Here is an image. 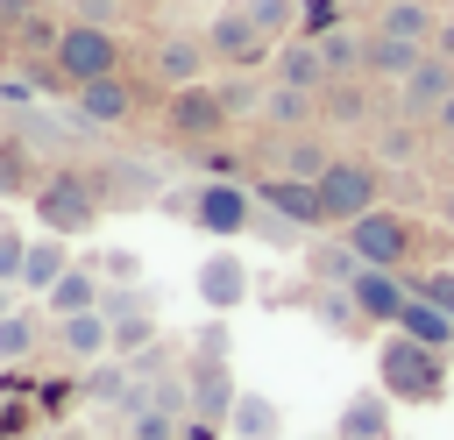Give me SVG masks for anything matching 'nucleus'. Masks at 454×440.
Wrapping results in <instances>:
<instances>
[{
  "mask_svg": "<svg viewBox=\"0 0 454 440\" xmlns=\"http://www.w3.org/2000/svg\"><path fill=\"white\" fill-rule=\"evenodd\" d=\"M419 57H426V43H397V35H383V28L362 35V78H390V85H404V78L419 71Z\"/></svg>",
  "mask_w": 454,
  "mask_h": 440,
  "instance_id": "obj_18",
  "label": "nucleus"
},
{
  "mask_svg": "<svg viewBox=\"0 0 454 440\" xmlns=\"http://www.w3.org/2000/svg\"><path fill=\"white\" fill-rule=\"evenodd\" d=\"M227 433H234V440H284V412H277L262 390H241L234 412H227Z\"/></svg>",
  "mask_w": 454,
  "mask_h": 440,
  "instance_id": "obj_26",
  "label": "nucleus"
},
{
  "mask_svg": "<svg viewBox=\"0 0 454 440\" xmlns=\"http://www.w3.org/2000/svg\"><path fill=\"white\" fill-rule=\"evenodd\" d=\"M447 99H454V64H447L440 50H426V57H419V71L397 85V106H404L411 121H433Z\"/></svg>",
  "mask_w": 454,
  "mask_h": 440,
  "instance_id": "obj_15",
  "label": "nucleus"
},
{
  "mask_svg": "<svg viewBox=\"0 0 454 440\" xmlns=\"http://www.w3.org/2000/svg\"><path fill=\"white\" fill-rule=\"evenodd\" d=\"M114 14H121V0H78V14H71V21H99V28H106Z\"/></svg>",
  "mask_w": 454,
  "mask_h": 440,
  "instance_id": "obj_41",
  "label": "nucleus"
},
{
  "mask_svg": "<svg viewBox=\"0 0 454 440\" xmlns=\"http://www.w3.org/2000/svg\"><path fill=\"white\" fill-rule=\"evenodd\" d=\"M206 64H213V50H206V35H163L156 43V57H149V71H156V85H199L206 78Z\"/></svg>",
  "mask_w": 454,
  "mask_h": 440,
  "instance_id": "obj_16",
  "label": "nucleus"
},
{
  "mask_svg": "<svg viewBox=\"0 0 454 440\" xmlns=\"http://www.w3.org/2000/svg\"><path fill=\"white\" fill-rule=\"evenodd\" d=\"M43 348V319L28 312V305H14L7 319H0V362H28Z\"/></svg>",
  "mask_w": 454,
  "mask_h": 440,
  "instance_id": "obj_31",
  "label": "nucleus"
},
{
  "mask_svg": "<svg viewBox=\"0 0 454 440\" xmlns=\"http://www.w3.org/2000/svg\"><path fill=\"white\" fill-rule=\"evenodd\" d=\"M404 277H411V298H426L454 319V263H426V270H404Z\"/></svg>",
  "mask_w": 454,
  "mask_h": 440,
  "instance_id": "obj_33",
  "label": "nucleus"
},
{
  "mask_svg": "<svg viewBox=\"0 0 454 440\" xmlns=\"http://www.w3.org/2000/svg\"><path fill=\"white\" fill-rule=\"evenodd\" d=\"M333 440H390V397L383 390H355L333 419Z\"/></svg>",
  "mask_w": 454,
  "mask_h": 440,
  "instance_id": "obj_20",
  "label": "nucleus"
},
{
  "mask_svg": "<svg viewBox=\"0 0 454 440\" xmlns=\"http://www.w3.org/2000/svg\"><path fill=\"white\" fill-rule=\"evenodd\" d=\"M376 28H383V35H397V43H426V50H433V35H440V14H433L426 0H383Z\"/></svg>",
  "mask_w": 454,
  "mask_h": 440,
  "instance_id": "obj_25",
  "label": "nucleus"
},
{
  "mask_svg": "<svg viewBox=\"0 0 454 440\" xmlns=\"http://www.w3.org/2000/svg\"><path fill=\"white\" fill-rule=\"evenodd\" d=\"M262 121L284 128V135H305L319 121V92H298V85H270L262 92Z\"/></svg>",
  "mask_w": 454,
  "mask_h": 440,
  "instance_id": "obj_24",
  "label": "nucleus"
},
{
  "mask_svg": "<svg viewBox=\"0 0 454 440\" xmlns=\"http://www.w3.org/2000/svg\"><path fill=\"white\" fill-rule=\"evenodd\" d=\"M433 128H440V135H454V99H447V106L433 114Z\"/></svg>",
  "mask_w": 454,
  "mask_h": 440,
  "instance_id": "obj_44",
  "label": "nucleus"
},
{
  "mask_svg": "<svg viewBox=\"0 0 454 440\" xmlns=\"http://www.w3.org/2000/svg\"><path fill=\"white\" fill-rule=\"evenodd\" d=\"M170 213H184L199 234H213V241H234V234H248V220H255V192L241 185V177H199V185H184V192H170Z\"/></svg>",
  "mask_w": 454,
  "mask_h": 440,
  "instance_id": "obj_4",
  "label": "nucleus"
},
{
  "mask_svg": "<svg viewBox=\"0 0 454 440\" xmlns=\"http://www.w3.org/2000/svg\"><path fill=\"white\" fill-rule=\"evenodd\" d=\"M85 397L92 405H128L135 397V362H92L85 369Z\"/></svg>",
  "mask_w": 454,
  "mask_h": 440,
  "instance_id": "obj_30",
  "label": "nucleus"
},
{
  "mask_svg": "<svg viewBox=\"0 0 454 440\" xmlns=\"http://www.w3.org/2000/svg\"><path fill=\"white\" fill-rule=\"evenodd\" d=\"M376 390L390 405H440L447 397V355L440 348H419V341H404L390 326L383 348H376Z\"/></svg>",
  "mask_w": 454,
  "mask_h": 440,
  "instance_id": "obj_2",
  "label": "nucleus"
},
{
  "mask_svg": "<svg viewBox=\"0 0 454 440\" xmlns=\"http://www.w3.org/2000/svg\"><path fill=\"white\" fill-rule=\"evenodd\" d=\"M440 227H447V234H454V185H447V192H440Z\"/></svg>",
  "mask_w": 454,
  "mask_h": 440,
  "instance_id": "obj_43",
  "label": "nucleus"
},
{
  "mask_svg": "<svg viewBox=\"0 0 454 440\" xmlns=\"http://www.w3.org/2000/svg\"><path fill=\"white\" fill-rule=\"evenodd\" d=\"M206 50H213V64H227V71H255V64H270V57H277V43L255 28V14H248V7H227V14L206 28Z\"/></svg>",
  "mask_w": 454,
  "mask_h": 440,
  "instance_id": "obj_10",
  "label": "nucleus"
},
{
  "mask_svg": "<svg viewBox=\"0 0 454 440\" xmlns=\"http://www.w3.org/2000/svg\"><path fill=\"white\" fill-rule=\"evenodd\" d=\"M433 50H440V57H447V64H454V14H447V21H440V35H433Z\"/></svg>",
  "mask_w": 454,
  "mask_h": 440,
  "instance_id": "obj_42",
  "label": "nucleus"
},
{
  "mask_svg": "<svg viewBox=\"0 0 454 440\" xmlns=\"http://www.w3.org/2000/svg\"><path fill=\"white\" fill-rule=\"evenodd\" d=\"M312 319H319L326 334H369V319L355 312L348 291H312Z\"/></svg>",
  "mask_w": 454,
  "mask_h": 440,
  "instance_id": "obj_32",
  "label": "nucleus"
},
{
  "mask_svg": "<svg viewBox=\"0 0 454 440\" xmlns=\"http://www.w3.org/2000/svg\"><path fill=\"white\" fill-rule=\"evenodd\" d=\"M106 326H114V355H142L156 341V305L149 312H128V319H106Z\"/></svg>",
  "mask_w": 454,
  "mask_h": 440,
  "instance_id": "obj_36",
  "label": "nucleus"
},
{
  "mask_svg": "<svg viewBox=\"0 0 454 440\" xmlns=\"http://www.w3.org/2000/svg\"><path fill=\"white\" fill-rule=\"evenodd\" d=\"M192 291H199V305H206V312H234V305L248 298V263H241L234 248H213V255H199Z\"/></svg>",
  "mask_w": 454,
  "mask_h": 440,
  "instance_id": "obj_14",
  "label": "nucleus"
},
{
  "mask_svg": "<svg viewBox=\"0 0 454 440\" xmlns=\"http://www.w3.org/2000/svg\"><path fill=\"white\" fill-rule=\"evenodd\" d=\"M248 14H255V28L270 35V43H291L298 35V0H241Z\"/></svg>",
  "mask_w": 454,
  "mask_h": 440,
  "instance_id": "obj_34",
  "label": "nucleus"
},
{
  "mask_svg": "<svg viewBox=\"0 0 454 440\" xmlns=\"http://www.w3.org/2000/svg\"><path fill=\"white\" fill-rule=\"evenodd\" d=\"M71 263H78V255L64 248V234H35V241H28V263H21V291H28V298H43Z\"/></svg>",
  "mask_w": 454,
  "mask_h": 440,
  "instance_id": "obj_22",
  "label": "nucleus"
},
{
  "mask_svg": "<svg viewBox=\"0 0 454 440\" xmlns=\"http://www.w3.org/2000/svg\"><path fill=\"white\" fill-rule=\"evenodd\" d=\"M397 334H404V341H419V348H440V355H454V319H447L440 305H426V298H411V305L397 312Z\"/></svg>",
  "mask_w": 454,
  "mask_h": 440,
  "instance_id": "obj_27",
  "label": "nucleus"
},
{
  "mask_svg": "<svg viewBox=\"0 0 454 440\" xmlns=\"http://www.w3.org/2000/svg\"><path fill=\"white\" fill-rule=\"evenodd\" d=\"M348 298H355V312L369 319V326H397V312L411 305V277L404 270H355V284H348Z\"/></svg>",
  "mask_w": 454,
  "mask_h": 440,
  "instance_id": "obj_12",
  "label": "nucleus"
},
{
  "mask_svg": "<svg viewBox=\"0 0 454 440\" xmlns=\"http://www.w3.org/2000/svg\"><path fill=\"white\" fill-rule=\"evenodd\" d=\"M270 85H298V92H326V85H333V71H326V57H319V43H305V35H291V43H277V57H270Z\"/></svg>",
  "mask_w": 454,
  "mask_h": 440,
  "instance_id": "obj_17",
  "label": "nucleus"
},
{
  "mask_svg": "<svg viewBox=\"0 0 454 440\" xmlns=\"http://www.w3.org/2000/svg\"><path fill=\"white\" fill-rule=\"evenodd\" d=\"M227 128H234V114L220 106V85H177V92H163V135L177 142V149H213V142H227Z\"/></svg>",
  "mask_w": 454,
  "mask_h": 440,
  "instance_id": "obj_6",
  "label": "nucleus"
},
{
  "mask_svg": "<svg viewBox=\"0 0 454 440\" xmlns=\"http://www.w3.org/2000/svg\"><path fill=\"white\" fill-rule=\"evenodd\" d=\"M50 64H57V78H64V92H78V85H92V78H114V71L128 64V43H121L114 28H99V21H64Z\"/></svg>",
  "mask_w": 454,
  "mask_h": 440,
  "instance_id": "obj_5",
  "label": "nucleus"
},
{
  "mask_svg": "<svg viewBox=\"0 0 454 440\" xmlns=\"http://www.w3.org/2000/svg\"><path fill=\"white\" fill-rule=\"evenodd\" d=\"M192 355H227V312H213V319L199 326V341H192Z\"/></svg>",
  "mask_w": 454,
  "mask_h": 440,
  "instance_id": "obj_40",
  "label": "nucleus"
},
{
  "mask_svg": "<svg viewBox=\"0 0 454 440\" xmlns=\"http://www.w3.org/2000/svg\"><path fill=\"white\" fill-rule=\"evenodd\" d=\"M312 185H319V213H326V227H348V220H362L369 206H383V170H376L369 156H333Z\"/></svg>",
  "mask_w": 454,
  "mask_h": 440,
  "instance_id": "obj_7",
  "label": "nucleus"
},
{
  "mask_svg": "<svg viewBox=\"0 0 454 440\" xmlns=\"http://www.w3.org/2000/svg\"><path fill=\"white\" fill-rule=\"evenodd\" d=\"M184 390H192V419H199V426H227V412H234V397H241L227 355H192V362H184Z\"/></svg>",
  "mask_w": 454,
  "mask_h": 440,
  "instance_id": "obj_11",
  "label": "nucleus"
},
{
  "mask_svg": "<svg viewBox=\"0 0 454 440\" xmlns=\"http://www.w3.org/2000/svg\"><path fill=\"white\" fill-rule=\"evenodd\" d=\"M28 213L43 220V234H64V241H71V234H92V227H99V213H106L99 170H78V163L43 170V185H35Z\"/></svg>",
  "mask_w": 454,
  "mask_h": 440,
  "instance_id": "obj_1",
  "label": "nucleus"
},
{
  "mask_svg": "<svg viewBox=\"0 0 454 440\" xmlns=\"http://www.w3.org/2000/svg\"><path fill=\"white\" fill-rule=\"evenodd\" d=\"M135 114H142V85H135L128 71L92 78V85L71 92V121H78V128H128Z\"/></svg>",
  "mask_w": 454,
  "mask_h": 440,
  "instance_id": "obj_9",
  "label": "nucleus"
},
{
  "mask_svg": "<svg viewBox=\"0 0 454 440\" xmlns=\"http://www.w3.org/2000/svg\"><path fill=\"white\" fill-rule=\"evenodd\" d=\"M21 263H28V234L0 227V284H14V291H21Z\"/></svg>",
  "mask_w": 454,
  "mask_h": 440,
  "instance_id": "obj_39",
  "label": "nucleus"
},
{
  "mask_svg": "<svg viewBox=\"0 0 454 440\" xmlns=\"http://www.w3.org/2000/svg\"><path fill=\"white\" fill-rule=\"evenodd\" d=\"M99 291H106L99 270H92V263H71V270L43 291V305H50V319H71V312H99Z\"/></svg>",
  "mask_w": 454,
  "mask_h": 440,
  "instance_id": "obj_19",
  "label": "nucleus"
},
{
  "mask_svg": "<svg viewBox=\"0 0 454 440\" xmlns=\"http://www.w3.org/2000/svg\"><path fill=\"white\" fill-rule=\"evenodd\" d=\"M262 92H270V85H262L255 71H234V78L220 85V106H227V114L241 121V114H262Z\"/></svg>",
  "mask_w": 454,
  "mask_h": 440,
  "instance_id": "obj_35",
  "label": "nucleus"
},
{
  "mask_svg": "<svg viewBox=\"0 0 454 440\" xmlns=\"http://www.w3.org/2000/svg\"><path fill=\"white\" fill-rule=\"evenodd\" d=\"M170 433H177V412H156V405L128 412V440H170Z\"/></svg>",
  "mask_w": 454,
  "mask_h": 440,
  "instance_id": "obj_38",
  "label": "nucleus"
},
{
  "mask_svg": "<svg viewBox=\"0 0 454 440\" xmlns=\"http://www.w3.org/2000/svg\"><path fill=\"white\" fill-rule=\"evenodd\" d=\"M255 206H270L277 220H291L298 234H326V213H319V185L312 177H284V170H255L248 177Z\"/></svg>",
  "mask_w": 454,
  "mask_h": 440,
  "instance_id": "obj_8",
  "label": "nucleus"
},
{
  "mask_svg": "<svg viewBox=\"0 0 454 440\" xmlns=\"http://www.w3.org/2000/svg\"><path fill=\"white\" fill-rule=\"evenodd\" d=\"M326 163H333V149H326L312 128H305V135H284V156H277V170H284V177H319Z\"/></svg>",
  "mask_w": 454,
  "mask_h": 440,
  "instance_id": "obj_29",
  "label": "nucleus"
},
{
  "mask_svg": "<svg viewBox=\"0 0 454 440\" xmlns=\"http://www.w3.org/2000/svg\"><path fill=\"white\" fill-rule=\"evenodd\" d=\"M340 234H348V248L362 255V270H419V263H426V227H419L411 213H397V206H369V213L348 220Z\"/></svg>",
  "mask_w": 454,
  "mask_h": 440,
  "instance_id": "obj_3",
  "label": "nucleus"
},
{
  "mask_svg": "<svg viewBox=\"0 0 454 440\" xmlns=\"http://www.w3.org/2000/svg\"><path fill=\"white\" fill-rule=\"evenodd\" d=\"M43 163L28 149V135H0V199H35Z\"/></svg>",
  "mask_w": 454,
  "mask_h": 440,
  "instance_id": "obj_23",
  "label": "nucleus"
},
{
  "mask_svg": "<svg viewBox=\"0 0 454 440\" xmlns=\"http://www.w3.org/2000/svg\"><path fill=\"white\" fill-rule=\"evenodd\" d=\"M362 35H369V28H355V21H340V28L319 35V57H326L333 78H362Z\"/></svg>",
  "mask_w": 454,
  "mask_h": 440,
  "instance_id": "obj_28",
  "label": "nucleus"
},
{
  "mask_svg": "<svg viewBox=\"0 0 454 440\" xmlns=\"http://www.w3.org/2000/svg\"><path fill=\"white\" fill-rule=\"evenodd\" d=\"M57 341H64L71 362H106V355H114V326H106V312H71V319H57Z\"/></svg>",
  "mask_w": 454,
  "mask_h": 440,
  "instance_id": "obj_21",
  "label": "nucleus"
},
{
  "mask_svg": "<svg viewBox=\"0 0 454 440\" xmlns=\"http://www.w3.org/2000/svg\"><path fill=\"white\" fill-rule=\"evenodd\" d=\"M298 263H305V277H312V291H348V284H355V270H362V255L348 248V234H340V227H326V234H312V241L298 248Z\"/></svg>",
  "mask_w": 454,
  "mask_h": 440,
  "instance_id": "obj_13",
  "label": "nucleus"
},
{
  "mask_svg": "<svg viewBox=\"0 0 454 440\" xmlns=\"http://www.w3.org/2000/svg\"><path fill=\"white\" fill-rule=\"evenodd\" d=\"M7 312H14V284H0V319H7Z\"/></svg>",
  "mask_w": 454,
  "mask_h": 440,
  "instance_id": "obj_45",
  "label": "nucleus"
},
{
  "mask_svg": "<svg viewBox=\"0 0 454 440\" xmlns=\"http://www.w3.org/2000/svg\"><path fill=\"white\" fill-rule=\"evenodd\" d=\"M99 277H114V284H142V255L135 248H99V255H85Z\"/></svg>",
  "mask_w": 454,
  "mask_h": 440,
  "instance_id": "obj_37",
  "label": "nucleus"
}]
</instances>
